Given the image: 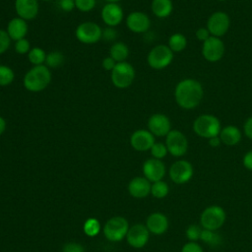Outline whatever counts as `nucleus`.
Returning <instances> with one entry per match:
<instances>
[{"label": "nucleus", "mask_w": 252, "mask_h": 252, "mask_svg": "<svg viewBox=\"0 0 252 252\" xmlns=\"http://www.w3.org/2000/svg\"><path fill=\"white\" fill-rule=\"evenodd\" d=\"M204 96V88L196 79L186 78L179 81L174 89V99L177 105L186 110L196 108Z\"/></svg>", "instance_id": "nucleus-1"}, {"label": "nucleus", "mask_w": 252, "mask_h": 252, "mask_svg": "<svg viewBox=\"0 0 252 252\" xmlns=\"http://www.w3.org/2000/svg\"><path fill=\"white\" fill-rule=\"evenodd\" d=\"M50 69L45 65L32 66L24 76V88L31 93H39L45 90L51 83Z\"/></svg>", "instance_id": "nucleus-2"}, {"label": "nucleus", "mask_w": 252, "mask_h": 252, "mask_svg": "<svg viewBox=\"0 0 252 252\" xmlns=\"http://www.w3.org/2000/svg\"><path fill=\"white\" fill-rule=\"evenodd\" d=\"M220 120L214 114L204 113L195 118L192 124L194 133L204 139H210L220 135L221 130Z\"/></svg>", "instance_id": "nucleus-3"}, {"label": "nucleus", "mask_w": 252, "mask_h": 252, "mask_svg": "<svg viewBox=\"0 0 252 252\" xmlns=\"http://www.w3.org/2000/svg\"><path fill=\"white\" fill-rule=\"evenodd\" d=\"M135 68L127 61L116 63L110 72L111 83L117 89H127L130 87L135 80Z\"/></svg>", "instance_id": "nucleus-4"}, {"label": "nucleus", "mask_w": 252, "mask_h": 252, "mask_svg": "<svg viewBox=\"0 0 252 252\" xmlns=\"http://www.w3.org/2000/svg\"><path fill=\"white\" fill-rule=\"evenodd\" d=\"M174 53L165 44L154 46L147 55V63L154 70H162L173 61Z\"/></svg>", "instance_id": "nucleus-5"}, {"label": "nucleus", "mask_w": 252, "mask_h": 252, "mask_svg": "<svg viewBox=\"0 0 252 252\" xmlns=\"http://www.w3.org/2000/svg\"><path fill=\"white\" fill-rule=\"evenodd\" d=\"M226 219L225 211L218 205H211L203 210L200 216L201 226L205 229L217 231L220 228Z\"/></svg>", "instance_id": "nucleus-6"}, {"label": "nucleus", "mask_w": 252, "mask_h": 252, "mask_svg": "<svg viewBox=\"0 0 252 252\" xmlns=\"http://www.w3.org/2000/svg\"><path fill=\"white\" fill-rule=\"evenodd\" d=\"M102 230L106 239L112 242H118L126 237L129 230V223L123 217H112L105 222Z\"/></svg>", "instance_id": "nucleus-7"}, {"label": "nucleus", "mask_w": 252, "mask_h": 252, "mask_svg": "<svg viewBox=\"0 0 252 252\" xmlns=\"http://www.w3.org/2000/svg\"><path fill=\"white\" fill-rule=\"evenodd\" d=\"M164 144L167 148L168 154L175 158H180L186 155L189 148V142L187 137L184 133L177 129H172L165 136Z\"/></svg>", "instance_id": "nucleus-8"}, {"label": "nucleus", "mask_w": 252, "mask_h": 252, "mask_svg": "<svg viewBox=\"0 0 252 252\" xmlns=\"http://www.w3.org/2000/svg\"><path fill=\"white\" fill-rule=\"evenodd\" d=\"M102 29L94 22H83L77 26L75 36L84 44H94L101 39Z\"/></svg>", "instance_id": "nucleus-9"}, {"label": "nucleus", "mask_w": 252, "mask_h": 252, "mask_svg": "<svg viewBox=\"0 0 252 252\" xmlns=\"http://www.w3.org/2000/svg\"><path fill=\"white\" fill-rule=\"evenodd\" d=\"M230 18L223 11H216L210 15L207 20L206 28L213 36H223L229 30Z\"/></svg>", "instance_id": "nucleus-10"}, {"label": "nucleus", "mask_w": 252, "mask_h": 252, "mask_svg": "<svg viewBox=\"0 0 252 252\" xmlns=\"http://www.w3.org/2000/svg\"><path fill=\"white\" fill-rule=\"evenodd\" d=\"M225 46L220 37L211 36L206 41L202 42L201 53L204 59L211 63L220 61L224 54Z\"/></svg>", "instance_id": "nucleus-11"}, {"label": "nucleus", "mask_w": 252, "mask_h": 252, "mask_svg": "<svg viewBox=\"0 0 252 252\" xmlns=\"http://www.w3.org/2000/svg\"><path fill=\"white\" fill-rule=\"evenodd\" d=\"M168 174L171 181L175 184H185L193 177L194 168L190 161L186 159H178L170 165Z\"/></svg>", "instance_id": "nucleus-12"}, {"label": "nucleus", "mask_w": 252, "mask_h": 252, "mask_svg": "<svg viewBox=\"0 0 252 252\" xmlns=\"http://www.w3.org/2000/svg\"><path fill=\"white\" fill-rule=\"evenodd\" d=\"M148 130L155 137H165L172 129L168 116L163 113H154L148 119Z\"/></svg>", "instance_id": "nucleus-13"}, {"label": "nucleus", "mask_w": 252, "mask_h": 252, "mask_svg": "<svg viewBox=\"0 0 252 252\" xmlns=\"http://www.w3.org/2000/svg\"><path fill=\"white\" fill-rule=\"evenodd\" d=\"M125 24L132 32L144 33L151 28V19L144 12L133 11L126 17Z\"/></svg>", "instance_id": "nucleus-14"}, {"label": "nucleus", "mask_w": 252, "mask_h": 252, "mask_svg": "<svg viewBox=\"0 0 252 252\" xmlns=\"http://www.w3.org/2000/svg\"><path fill=\"white\" fill-rule=\"evenodd\" d=\"M142 170L144 173V177H146L152 183L162 180L166 172L165 164L163 163V161L161 159L154 158L145 160L142 166Z\"/></svg>", "instance_id": "nucleus-15"}, {"label": "nucleus", "mask_w": 252, "mask_h": 252, "mask_svg": "<svg viewBox=\"0 0 252 252\" xmlns=\"http://www.w3.org/2000/svg\"><path fill=\"white\" fill-rule=\"evenodd\" d=\"M150 231L146 225L136 223L129 227L126 235V240L133 248H143L149 241Z\"/></svg>", "instance_id": "nucleus-16"}, {"label": "nucleus", "mask_w": 252, "mask_h": 252, "mask_svg": "<svg viewBox=\"0 0 252 252\" xmlns=\"http://www.w3.org/2000/svg\"><path fill=\"white\" fill-rule=\"evenodd\" d=\"M155 142V136L148 129H138L130 136V145L138 152L150 151Z\"/></svg>", "instance_id": "nucleus-17"}, {"label": "nucleus", "mask_w": 252, "mask_h": 252, "mask_svg": "<svg viewBox=\"0 0 252 252\" xmlns=\"http://www.w3.org/2000/svg\"><path fill=\"white\" fill-rule=\"evenodd\" d=\"M100 17L107 27L115 28L123 20V9L117 3H106L100 11Z\"/></svg>", "instance_id": "nucleus-18"}, {"label": "nucleus", "mask_w": 252, "mask_h": 252, "mask_svg": "<svg viewBox=\"0 0 252 252\" xmlns=\"http://www.w3.org/2000/svg\"><path fill=\"white\" fill-rule=\"evenodd\" d=\"M14 7L17 17L27 22L35 19L39 11L38 0H15Z\"/></svg>", "instance_id": "nucleus-19"}, {"label": "nucleus", "mask_w": 252, "mask_h": 252, "mask_svg": "<svg viewBox=\"0 0 252 252\" xmlns=\"http://www.w3.org/2000/svg\"><path fill=\"white\" fill-rule=\"evenodd\" d=\"M168 219L167 217L160 213V212H155L152 213L146 220V226L149 229L150 233L160 235L163 234L167 228H168Z\"/></svg>", "instance_id": "nucleus-20"}, {"label": "nucleus", "mask_w": 252, "mask_h": 252, "mask_svg": "<svg viewBox=\"0 0 252 252\" xmlns=\"http://www.w3.org/2000/svg\"><path fill=\"white\" fill-rule=\"evenodd\" d=\"M151 182L146 177L137 176L129 182L128 191L132 197L143 199L151 194Z\"/></svg>", "instance_id": "nucleus-21"}, {"label": "nucleus", "mask_w": 252, "mask_h": 252, "mask_svg": "<svg viewBox=\"0 0 252 252\" xmlns=\"http://www.w3.org/2000/svg\"><path fill=\"white\" fill-rule=\"evenodd\" d=\"M29 31L28 22L20 17H15L11 19L7 24L6 32L10 38L14 41L25 38Z\"/></svg>", "instance_id": "nucleus-22"}, {"label": "nucleus", "mask_w": 252, "mask_h": 252, "mask_svg": "<svg viewBox=\"0 0 252 252\" xmlns=\"http://www.w3.org/2000/svg\"><path fill=\"white\" fill-rule=\"evenodd\" d=\"M219 136L220 138L221 144L232 147L237 145L241 141L242 132L235 125H226L221 128Z\"/></svg>", "instance_id": "nucleus-23"}, {"label": "nucleus", "mask_w": 252, "mask_h": 252, "mask_svg": "<svg viewBox=\"0 0 252 252\" xmlns=\"http://www.w3.org/2000/svg\"><path fill=\"white\" fill-rule=\"evenodd\" d=\"M151 10L157 18H167L173 11V2L172 0H152Z\"/></svg>", "instance_id": "nucleus-24"}, {"label": "nucleus", "mask_w": 252, "mask_h": 252, "mask_svg": "<svg viewBox=\"0 0 252 252\" xmlns=\"http://www.w3.org/2000/svg\"><path fill=\"white\" fill-rule=\"evenodd\" d=\"M130 51L128 46L121 41L114 42L109 48V56L116 62H124L129 57Z\"/></svg>", "instance_id": "nucleus-25"}, {"label": "nucleus", "mask_w": 252, "mask_h": 252, "mask_svg": "<svg viewBox=\"0 0 252 252\" xmlns=\"http://www.w3.org/2000/svg\"><path fill=\"white\" fill-rule=\"evenodd\" d=\"M167 46L173 53L182 52L187 46V38L181 32H174L168 37Z\"/></svg>", "instance_id": "nucleus-26"}, {"label": "nucleus", "mask_w": 252, "mask_h": 252, "mask_svg": "<svg viewBox=\"0 0 252 252\" xmlns=\"http://www.w3.org/2000/svg\"><path fill=\"white\" fill-rule=\"evenodd\" d=\"M200 240L211 247H217L220 245V243L222 242V238L219 233H217L215 230H210L205 228L202 229Z\"/></svg>", "instance_id": "nucleus-27"}, {"label": "nucleus", "mask_w": 252, "mask_h": 252, "mask_svg": "<svg viewBox=\"0 0 252 252\" xmlns=\"http://www.w3.org/2000/svg\"><path fill=\"white\" fill-rule=\"evenodd\" d=\"M45 59H46V53L41 47H38V46L32 47L28 53V60L32 66L44 65Z\"/></svg>", "instance_id": "nucleus-28"}, {"label": "nucleus", "mask_w": 252, "mask_h": 252, "mask_svg": "<svg viewBox=\"0 0 252 252\" xmlns=\"http://www.w3.org/2000/svg\"><path fill=\"white\" fill-rule=\"evenodd\" d=\"M64 55L59 50H53L46 54V59L44 65L49 69H55L60 67L64 62Z\"/></svg>", "instance_id": "nucleus-29"}, {"label": "nucleus", "mask_w": 252, "mask_h": 252, "mask_svg": "<svg viewBox=\"0 0 252 252\" xmlns=\"http://www.w3.org/2000/svg\"><path fill=\"white\" fill-rule=\"evenodd\" d=\"M169 192L168 184L165 181L159 180L152 183L151 186V194L157 199H162L167 196Z\"/></svg>", "instance_id": "nucleus-30"}, {"label": "nucleus", "mask_w": 252, "mask_h": 252, "mask_svg": "<svg viewBox=\"0 0 252 252\" xmlns=\"http://www.w3.org/2000/svg\"><path fill=\"white\" fill-rule=\"evenodd\" d=\"M15 80V73L11 67L0 64V87H7Z\"/></svg>", "instance_id": "nucleus-31"}, {"label": "nucleus", "mask_w": 252, "mask_h": 252, "mask_svg": "<svg viewBox=\"0 0 252 252\" xmlns=\"http://www.w3.org/2000/svg\"><path fill=\"white\" fill-rule=\"evenodd\" d=\"M83 229L86 235L94 237L98 234L100 230V223L95 218H89L83 225Z\"/></svg>", "instance_id": "nucleus-32"}, {"label": "nucleus", "mask_w": 252, "mask_h": 252, "mask_svg": "<svg viewBox=\"0 0 252 252\" xmlns=\"http://www.w3.org/2000/svg\"><path fill=\"white\" fill-rule=\"evenodd\" d=\"M150 152H151L152 157L154 158H158V159H162L168 154L165 144L161 143V142H155V144L152 146Z\"/></svg>", "instance_id": "nucleus-33"}, {"label": "nucleus", "mask_w": 252, "mask_h": 252, "mask_svg": "<svg viewBox=\"0 0 252 252\" xmlns=\"http://www.w3.org/2000/svg\"><path fill=\"white\" fill-rule=\"evenodd\" d=\"M203 227L197 224H190L186 227L185 230V235L187 237V239L189 241L192 242H197L198 240H200L201 237V232H202Z\"/></svg>", "instance_id": "nucleus-34"}, {"label": "nucleus", "mask_w": 252, "mask_h": 252, "mask_svg": "<svg viewBox=\"0 0 252 252\" xmlns=\"http://www.w3.org/2000/svg\"><path fill=\"white\" fill-rule=\"evenodd\" d=\"M75 7L81 12L88 13L94 9L96 5V0H74Z\"/></svg>", "instance_id": "nucleus-35"}, {"label": "nucleus", "mask_w": 252, "mask_h": 252, "mask_svg": "<svg viewBox=\"0 0 252 252\" xmlns=\"http://www.w3.org/2000/svg\"><path fill=\"white\" fill-rule=\"evenodd\" d=\"M14 50L16 53L21 54V55L28 54L29 51L31 50V43L26 37L19 39V40L15 41V43H14Z\"/></svg>", "instance_id": "nucleus-36"}, {"label": "nucleus", "mask_w": 252, "mask_h": 252, "mask_svg": "<svg viewBox=\"0 0 252 252\" xmlns=\"http://www.w3.org/2000/svg\"><path fill=\"white\" fill-rule=\"evenodd\" d=\"M11 38L6 31L0 29V55L5 53L10 45H11Z\"/></svg>", "instance_id": "nucleus-37"}, {"label": "nucleus", "mask_w": 252, "mask_h": 252, "mask_svg": "<svg viewBox=\"0 0 252 252\" xmlns=\"http://www.w3.org/2000/svg\"><path fill=\"white\" fill-rule=\"evenodd\" d=\"M181 252H204V250H203L202 246L200 244H198L197 242L188 241L187 243H185L182 246Z\"/></svg>", "instance_id": "nucleus-38"}, {"label": "nucleus", "mask_w": 252, "mask_h": 252, "mask_svg": "<svg viewBox=\"0 0 252 252\" xmlns=\"http://www.w3.org/2000/svg\"><path fill=\"white\" fill-rule=\"evenodd\" d=\"M117 37V32L112 27H107L104 30H102V35L101 38L106 41H113Z\"/></svg>", "instance_id": "nucleus-39"}, {"label": "nucleus", "mask_w": 252, "mask_h": 252, "mask_svg": "<svg viewBox=\"0 0 252 252\" xmlns=\"http://www.w3.org/2000/svg\"><path fill=\"white\" fill-rule=\"evenodd\" d=\"M62 252H85L84 247L77 242H68L64 244Z\"/></svg>", "instance_id": "nucleus-40"}, {"label": "nucleus", "mask_w": 252, "mask_h": 252, "mask_svg": "<svg viewBox=\"0 0 252 252\" xmlns=\"http://www.w3.org/2000/svg\"><path fill=\"white\" fill-rule=\"evenodd\" d=\"M195 36L196 38L201 41V42H204L206 41L208 38H210L212 36V34L210 33L209 30L206 28V27H201L199 28L196 32H195Z\"/></svg>", "instance_id": "nucleus-41"}, {"label": "nucleus", "mask_w": 252, "mask_h": 252, "mask_svg": "<svg viewBox=\"0 0 252 252\" xmlns=\"http://www.w3.org/2000/svg\"><path fill=\"white\" fill-rule=\"evenodd\" d=\"M59 8L63 12H72L75 7V1L74 0H59Z\"/></svg>", "instance_id": "nucleus-42"}, {"label": "nucleus", "mask_w": 252, "mask_h": 252, "mask_svg": "<svg viewBox=\"0 0 252 252\" xmlns=\"http://www.w3.org/2000/svg\"><path fill=\"white\" fill-rule=\"evenodd\" d=\"M243 132H244V135L248 139L252 140V116H249L245 120V122L243 124Z\"/></svg>", "instance_id": "nucleus-43"}, {"label": "nucleus", "mask_w": 252, "mask_h": 252, "mask_svg": "<svg viewBox=\"0 0 252 252\" xmlns=\"http://www.w3.org/2000/svg\"><path fill=\"white\" fill-rule=\"evenodd\" d=\"M115 65H116V62H115L110 56L104 57V58L102 59L101 66H102V68H103L105 71L111 72L112 69L115 67Z\"/></svg>", "instance_id": "nucleus-44"}, {"label": "nucleus", "mask_w": 252, "mask_h": 252, "mask_svg": "<svg viewBox=\"0 0 252 252\" xmlns=\"http://www.w3.org/2000/svg\"><path fill=\"white\" fill-rule=\"evenodd\" d=\"M242 163L244 165V167L248 170L252 171V150L248 151L242 158Z\"/></svg>", "instance_id": "nucleus-45"}, {"label": "nucleus", "mask_w": 252, "mask_h": 252, "mask_svg": "<svg viewBox=\"0 0 252 252\" xmlns=\"http://www.w3.org/2000/svg\"><path fill=\"white\" fill-rule=\"evenodd\" d=\"M208 143H209V146H210V147H212V148H218L219 146H220L221 141H220V136H216V137H213V138L208 139Z\"/></svg>", "instance_id": "nucleus-46"}, {"label": "nucleus", "mask_w": 252, "mask_h": 252, "mask_svg": "<svg viewBox=\"0 0 252 252\" xmlns=\"http://www.w3.org/2000/svg\"><path fill=\"white\" fill-rule=\"evenodd\" d=\"M6 130V120L0 115V135H2Z\"/></svg>", "instance_id": "nucleus-47"}, {"label": "nucleus", "mask_w": 252, "mask_h": 252, "mask_svg": "<svg viewBox=\"0 0 252 252\" xmlns=\"http://www.w3.org/2000/svg\"><path fill=\"white\" fill-rule=\"evenodd\" d=\"M105 1H106V3H117L121 0H105Z\"/></svg>", "instance_id": "nucleus-48"}, {"label": "nucleus", "mask_w": 252, "mask_h": 252, "mask_svg": "<svg viewBox=\"0 0 252 252\" xmlns=\"http://www.w3.org/2000/svg\"><path fill=\"white\" fill-rule=\"evenodd\" d=\"M216 1H220V2H224V1H227V0H216Z\"/></svg>", "instance_id": "nucleus-49"}, {"label": "nucleus", "mask_w": 252, "mask_h": 252, "mask_svg": "<svg viewBox=\"0 0 252 252\" xmlns=\"http://www.w3.org/2000/svg\"><path fill=\"white\" fill-rule=\"evenodd\" d=\"M40 1H44V2H48V1H51V0H40Z\"/></svg>", "instance_id": "nucleus-50"}, {"label": "nucleus", "mask_w": 252, "mask_h": 252, "mask_svg": "<svg viewBox=\"0 0 252 252\" xmlns=\"http://www.w3.org/2000/svg\"><path fill=\"white\" fill-rule=\"evenodd\" d=\"M251 82H252V77H251Z\"/></svg>", "instance_id": "nucleus-51"}, {"label": "nucleus", "mask_w": 252, "mask_h": 252, "mask_svg": "<svg viewBox=\"0 0 252 252\" xmlns=\"http://www.w3.org/2000/svg\"><path fill=\"white\" fill-rule=\"evenodd\" d=\"M251 1H252V0H251Z\"/></svg>", "instance_id": "nucleus-52"}]
</instances>
